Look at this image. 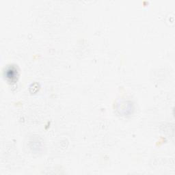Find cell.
Listing matches in <instances>:
<instances>
[{
    "label": "cell",
    "mask_w": 175,
    "mask_h": 175,
    "mask_svg": "<svg viewBox=\"0 0 175 175\" xmlns=\"http://www.w3.org/2000/svg\"><path fill=\"white\" fill-rule=\"evenodd\" d=\"M6 76L8 78L11 79V80L16 79L17 76V71L15 68H9L6 71Z\"/></svg>",
    "instance_id": "1"
}]
</instances>
